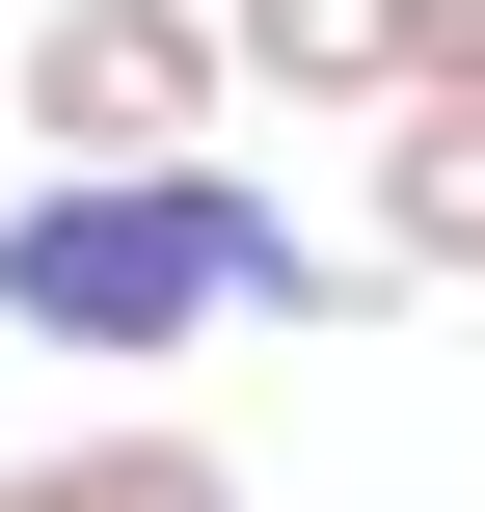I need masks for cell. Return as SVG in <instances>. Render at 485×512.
<instances>
[{
    "label": "cell",
    "mask_w": 485,
    "mask_h": 512,
    "mask_svg": "<svg viewBox=\"0 0 485 512\" xmlns=\"http://www.w3.org/2000/svg\"><path fill=\"white\" fill-rule=\"evenodd\" d=\"M378 270H485V108H378Z\"/></svg>",
    "instance_id": "3"
},
{
    "label": "cell",
    "mask_w": 485,
    "mask_h": 512,
    "mask_svg": "<svg viewBox=\"0 0 485 512\" xmlns=\"http://www.w3.org/2000/svg\"><path fill=\"white\" fill-rule=\"evenodd\" d=\"M0 512H27V459H0Z\"/></svg>",
    "instance_id": "8"
},
{
    "label": "cell",
    "mask_w": 485,
    "mask_h": 512,
    "mask_svg": "<svg viewBox=\"0 0 485 512\" xmlns=\"http://www.w3.org/2000/svg\"><path fill=\"white\" fill-rule=\"evenodd\" d=\"M0 54H27V0H0Z\"/></svg>",
    "instance_id": "7"
},
{
    "label": "cell",
    "mask_w": 485,
    "mask_h": 512,
    "mask_svg": "<svg viewBox=\"0 0 485 512\" xmlns=\"http://www.w3.org/2000/svg\"><path fill=\"white\" fill-rule=\"evenodd\" d=\"M216 81H243L216 0H27V135L54 162H216Z\"/></svg>",
    "instance_id": "2"
},
{
    "label": "cell",
    "mask_w": 485,
    "mask_h": 512,
    "mask_svg": "<svg viewBox=\"0 0 485 512\" xmlns=\"http://www.w3.org/2000/svg\"><path fill=\"white\" fill-rule=\"evenodd\" d=\"M378 243H297L243 162H54L0 216V324L27 351H216V324H378Z\"/></svg>",
    "instance_id": "1"
},
{
    "label": "cell",
    "mask_w": 485,
    "mask_h": 512,
    "mask_svg": "<svg viewBox=\"0 0 485 512\" xmlns=\"http://www.w3.org/2000/svg\"><path fill=\"white\" fill-rule=\"evenodd\" d=\"M243 27V81H297V108H405V0H216Z\"/></svg>",
    "instance_id": "4"
},
{
    "label": "cell",
    "mask_w": 485,
    "mask_h": 512,
    "mask_svg": "<svg viewBox=\"0 0 485 512\" xmlns=\"http://www.w3.org/2000/svg\"><path fill=\"white\" fill-rule=\"evenodd\" d=\"M405 108H485V0H405Z\"/></svg>",
    "instance_id": "6"
},
{
    "label": "cell",
    "mask_w": 485,
    "mask_h": 512,
    "mask_svg": "<svg viewBox=\"0 0 485 512\" xmlns=\"http://www.w3.org/2000/svg\"><path fill=\"white\" fill-rule=\"evenodd\" d=\"M27 512H243L216 432H81V459H27Z\"/></svg>",
    "instance_id": "5"
}]
</instances>
